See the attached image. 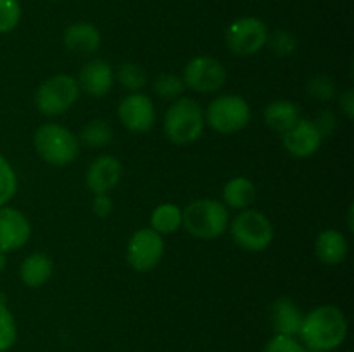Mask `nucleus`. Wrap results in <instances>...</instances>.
Listing matches in <instances>:
<instances>
[{
  "mask_svg": "<svg viewBox=\"0 0 354 352\" xmlns=\"http://www.w3.org/2000/svg\"><path fill=\"white\" fill-rule=\"evenodd\" d=\"M299 335L310 351H335L348 337V320L339 307L320 306L303 316Z\"/></svg>",
  "mask_w": 354,
  "mask_h": 352,
  "instance_id": "1",
  "label": "nucleus"
},
{
  "mask_svg": "<svg viewBox=\"0 0 354 352\" xmlns=\"http://www.w3.org/2000/svg\"><path fill=\"white\" fill-rule=\"evenodd\" d=\"M182 224L192 237L213 240L228 228V209L213 199H199L182 211Z\"/></svg>",
  "mask_w": 354,
  "mask_h": 352,
  "instance_id": "2",
  "label": "nucleus"
},
{
  "mask_svg": "<svg viewBox=\"0 0 354 352\" xmlns=\"http://www.w3.org/2000/svg\"><path fill=\"white\" fill-rule=\"evenodd\" d=\"M203 107L189 97L176 99L165 116V133L168 140L176 145L192 144L203 135Z\"/></svg>",
  "mask_w": 354,
  "mask_h": 352,
  "instance_id": "3",
  "label": "nucleus"
},
{
  "mask_svg": "<svg viewBox=\"0 0 354 352\" xmlns=\"http://www.w3.org/2000/svg\"><path fill=\"white\" fill-rule=\"evenodd\" d=\"M35 148L45 162L52 166H68L78 157L80 145L68 128L57 123L41 124L33 137Z\"/></svg>",
  "mask_w": 354,
  "mask_h": 352,
  "instance_id": "4",
  "label": "nucleus"
},
{
  "mask_svg": "<svg viewBox=\"0 0 354 352\" xmlns=\"http://www.w3.org/2000/svg\"><path fill=\"white\" fill-rule=\"evenodd\" d=\"M80 86L73 76L55 75L45 79L35 93L37 109L45 116H61L78 100Z\"/></svg>",
  "mask_w": 354,
  "mask_h": 352,
  "instance_id": "5",
  "label": "nucleus"
},
{
  "mask_svg": "<svg viewBox=\"0 0 354 352\" xmlns=\"http://www.w3.org/2000/svg\"><path fill=\"white\" fill-rule=\"evenodd\" d=\"M204 121L218 133H237L251 121V107L239 95L216 97L207 107Z\"/></svg>",
  "mask_w": 354,
  "mask_h": 352,
  "instance_id": "6",
  "label": "nucleus"
},
{
  "mask_svg": "<svg viewBox=\"0 0 354 352\" xmlns=\"http://www.w3.org/2000/svg\"><path fill=\"white\" fill-rule=\"evenodd\" d=\"M232 237L239 247L259 252L272 244L273 226L259 211H244L232 223Z\"/></svg>",
  "mask_w": 354,
  "mask_h": 352,
  "instance_id": "7",
  "label": "nucleus"
},
{
  "mask_svg": "<svg viewBox=\"0 0 354 352\" xmlns=\"http://www.w3.org/2000/svg\"><path fill=\"white\" fill-rule=\"evenodd\" d=\"M268 28L258 17H241L234 21L227 30L228 48L235 55L249 57L261 50L268 41Z\"/></svg>",
  "mask_w": 354,
  "mask_h": 352,
  "instance_id": "8",
  "label": "nucleus"
},
{
  "mask_svg": "<svg viewBox=\"0 0 354 352\" xmlns=\"http://www.w3.org/2000/svg\"><path fill=\"white\" fill-rule=\"evenodd\" d=\"M162 254H165L162 235L156 233L152 228H142L135 231L128 242L127 259L135 271L145 273L154 269L161 261Z\"/></svg>",
  "mask_w": 354,
  "mask_h": 352,
  "instance_id": "9",
  "label": "nucleus"
},
{
  "mask_svg": "<svg viewBox=\"0 0 354 352\" xmlns=\"http://www.w3.org/2000/svg\"><path fill=\"white\" fill-rule=\"evenodd\" d=\"M227 81V69L218 59L201 55L194 57L183 71L185 86L199 93L218 92Z\"/></svg>",
  "mask_w": 354,
  "mask_h": 352,
  "instance_id": "10",
  "label": "nucleus"
},
{
  "mask_svg": "<svg viewBox=\"0 0 354 352\" xmlns=\"http://www.w3.org/2000/svg\"><path fill=\"white\" fill-rule=\"evenodd\" d=\"M118 116L123 126L133 133L149 131L156 123V109L152 100L144 93H130L121 100Z\"/></svg>",
  "mask_w": 354,
  "mask_h": 352,
  "instance_id": "11",
  "label": "nucleus"
},
{
  "mask_svg": "<svg viewBox=\"0 0 354 352\" xmlns=\"http://www.w3.org/2000/svg\"><path fill=\"white\" fill-rule=\"evenodd\" d=\"M30 221L21 211L0 207V251H17L30 240Z\"/></svg>",
  "mask_w": 354,
  "mask_h": 352,
  "instance_id": "12",
  "label": "nucleus"
},
{
  "mask_svg": "<svg viewBox=\"0 0 354 352\" xmlns=\"http://www.w3.org/2000/svg\"><path fill=\"white\" fill-rule=\"evenodd\" d=\"M322 140L324 138L320 137L318 130L315 128L313 121L308 119H299L290 130L282 133L283 147L287 148V152L292 154L294 157L301 159L313 155L320 148Z\"/></svg>",
  "mask_w": 354,
  "mask_h": 352,
  "instance_id": "13",
  "label": "nucleus"
},
{
  "mask_svg": "<svg viewBox=\"0 0 354 352\" xmlns=\"http://www.w3.org/2000/svg\"><path fill=\"white\" fill-rule=\"evenodd\" d=\"M123 168L114 155H100L86 171V186L92 193H109L120 183Z\"/></svg>",
  "mask_w": 354,
  "mask_h": 352,
  "instance_id": "14",
  "label": "nucleus"
},
{
  "mask_svg": "<svg viewBox=\"0 0 354 352\" xmlns=\"http://www.w3.org/2000/svg\"><path fill=\"white\" fill-rule=\"evenodd\" d=\"M76 81H78L80 90L88 93L90 97L99 99V97L107 95L113 88V69L102 59H92V61L83 66L82 72H80V79H76Z\"/></svg>",
  "mask_w": 354,
  "mask_h": 352,
  "instance_id": "15",
  "label": "nucleus"
},
{
  "mask_svg": "<svg viewBox=\"0 0 354 352\" xmlns=\"http://www.w3.org/2000/svg\"><path fill=\"white\" fill-rule=\"evenodd\" d=\"M62 41L69 52L86 57L95 54L100 48V33L93 24L75 23L66 28Z\"/></svg>",
  "mask_w": 354,
  "mask_h": 352,
  "instance_id": "16",
  "label": "nucleus"
},
{
  "mask_svg": "<svg viewBox=\"0 0 354 352\" xmlns=\"http://www.w3.org/2000/svg\"><path fill=\"white\" fill-rule=\"evenodd\" d=\"M303 314L290 299H279L272 306V324L277 335H299Z\"/></svg>",
  "mask_w": 354,
  "mask_h": 352,
  "instance_id": "17",
  "label": "nucleus"
},
{
  "mask_svg": "<svg viewBox=\"0 0 354 352\" xmlns=\"http://www.w3.org/2000/svg\"><path fill=\"white\" fill-rule=\"evenodd\" d=\"M348 240L337 230H324L315 242L318 259L325 264H341L348 255Z\"/></svg>",
  "mask_w": 354,
  "mask_h": 352,
  "instance_id": "18",
  "label": "nucleus"
},
{
  "mask_svg": "<svg viewBox=\"0 0 354 352\" xmlns=\"http://www.w3.org/2000/svg\"><path fill=\"white\" fill-rule=\"evenodd\" d=\"M19 276L24 285L31 289L45 285L52 276V259L44 252H33L21 264Z\"/></svg>",
  "mask_w": 354,
  "mask_h": 352,
  "instance_id": "19",
  "label": "nucleus"
},
{
  "mask_svg": "<svg viewBox=\"0 0 354 352\" xmlns=\"http://www.w3.org/2000/svg\"><path fill=\"white\" fill-rule=\"evenodd\" d=\"M301 110L297 104L290 100H275L265 109V121L272 130L286 133L301 119Z\"/></svg>",
  "mask_w": 354,
  "mask_h": 352,
  "instance_id": "20",
  "label": "nucleus"
},
{
  "mask_svg": "<svg viewBox=\"0 0 354 352\" xmlns=\"http://www.w3.org/2000/svg\"><path fill=\"white\" fill-rule=\"evenodd\" d=\"M225 204L232 209H245L256 200V186L244 176L232 178L223 188Z\"/></svg>",
  "mask_w": 354,
  "mask_h": 352,
  "instance_id": "21",
  "label": "nucleus"
},
{
  "mask_svg": "<svg viewBox=\"0 0 354 352\" xmlns=\"http://www.w3.org/2000/svg\"><path fill=\"white\" fill-rule=\"evenodd\" d=\"M151 226L156 233H175L182 226V209L175 204H161L152 211Z\"/></svg>",
  "mask_w": 354,
  "mask_h": 352,
  "instance_id": "22",
  "label": "nucleus"
},
{
  "mask_svg": "<svg viewBox=\"0 0 354 352\" xmlns=\"http://www.w3.org/2000/svg\"><path fill=\"white\" fill-rule=\"evenodd\" d=\"M113 140V128L107 121L93 119L82 130V141L86 147H106Z\"/></svg>",
  "mask_w": 354,
  "mask_h": 352,
  "instance_id": "23",
  "label": "nucleus"
},
{
  "mask_svg": "<svg viewBox=\"0 0 354 352\" xmlns=\"http://www.w3.org/2000/svg\"><path fill=\"white\" fill-rule=\"evenodd\" d=\"M17 328L14 321L12 313L0 299V352H7L14 344H16Z\"/></svg>",
  "mask_w": 354,
  "mask_h": 352,
  "instance_id": "24",
  "label": "nucleus"
},
{
  "mask_svg": "<svg viewBox=\"0 0 354 352\" xmlns=\"http://www.w3.org/2000/svg\"><path fill=\"white\" fill-rule=\"evenodd\" d=\"M118 78H120L121 85L124 88L133 93L144 88L145 83H147V75H145L144 68L138 64H133V62H124L120 68V71H118Z\"/></svg>",
  "mask_w": 354,
  "mask_h": 352,
  "instance_id": "25",
  "label": "nucleus"
},
{
  "mask_svg": "<svg viewBox=\"0 0 354 352\" xmlns=\"http://www.w3.org/2000/svg\"><path fill=\"white\" fill-rule=\"evenodd\" d=\"M154 92L158 93L161 99L176 100L182 97L183 92H185V83H183V78H180V76L166 72V75H161L156 78Z\"/></svg>",
  "mask_w": 354,
  "mask_h": 352,
  "instance_id": "26",
  "label": "nucleus"
},
{
  "mask_svg": "<svg viewBox=\"0 0 354 352\" xmlns=\"http://www.w3.org/2000/svg\"><path fill=\"white\" fill-rule=\"evenodd\" d=\"M17 190V178L12 166L3 155H0V207L6 206Z\"/></svg>",
  "mask_w": 354,
  "mask_h": 352,
  "instance_id": "27",
  "label": "nucleus"
},
{
  "mask_svg": "<svg viewBox=\"0 0 354 352\" xmlns=\"http://www.w3.org/2000/svg\"><path fill=\"white\" fill-rule=\"evenodd\" d=\"M308 93L313 99L327 102V100L334 99L335 93H337V88H335V83L330 76L317 75L308 81Z\"/></svg>",
  "mask_w": 354,
  "mask_h": 352,
  "instance_id": "28",
  "label": "nucleus"
},
{
  "mask_svg": "<svg viewBox=\"0 0 354 352\" xmlns=\"http://www.w3.org/2000/svg\"><path fill=\"white\" fill-rule=\"evenodd\" d=\"M21 21L19 0H0V33H9Z\"/></svg>",
  "mask_w": 354,
  "mask_h": 352,
  "instance_id": "29",
  "label": "nucleus"
},
{
  "mask_svg": "<svg viewBox=\"0 0 354 352\" xmlns=\"http://www.w3.org/2000/svg\"><path fill=\"white\" fill-rule=\"evenodd\" d=\"M266 43H270V48H272L279 57H287V55L294 54V50L297 48L296 37L286 30L275 31L272 37H268V41H266Z\"/></svg>",
  "mask_w": 354,
  "mask_h": 352,
  "instance_id": "30",
  "label": "nucleus"
},
{
  "mask_svg": "<svg viewBox=\"0 0 354 352\" xmlns=\"http://www.w3.org/2000/svg\"><path fill=\"white\" fill-rule=\"evenodd\" d=\"M263 352H306V349L296 337L275 333V337L266 342Z\"/></svg>",
  "mask_w": 354,
  "mask_h": 352,
  "instance_id": "31",
  "label": "nucleus"
},
{
  "mask_svg": "<svg viewBox=\"0 0 354 352\" xmlns=\"http://www.w3.org/2000/svg\"><path fill=\"white\" fill-rule=\"evenodd\" d=\"M313 124L322 138L330 137V135H334V131L337 130V117H335V114L332 113V110L325 109L318 114L317 119L313 121Z\"/></svg>",
  "mask_w": 354,
  "mask_h": 352,
  "instance_id": "32",
  "label": "nucleus"
},
{
  "mask_svg": "<svg viewBox=\"0 0 354 352\" xmlns=\"http://www.w3.org/2000/svg\"><path fill=\"white\" fill-rule=\"evenodd\" d=\"M92 209L99 217H107L111 214V211H113V200H111V197L107 193H97L93 197Z\"/></svg>",
  "mask_w": 354,
  "mask_h": 352,
  "instance_id": "33",
  "label": "nucleus"
},
{
  "mask_svg": "<svg viewBox=\"0 0 354 352\" xmlns=\"http://www.w3.org/2000/svg\"><path fill=\"white\" fill-rule=\"evenodd\" d=\"M339 104H341L342 113L348 116V119H353V117H354V92L351 88L346 90V92L342 93Z\"/></svg>",
  "mask_w": 354,
  "mask_h": 352,
  "instance_id": "34",
  "label": "nucleus"
},
{
  "mask_svg": "<svg viewBox=\"0 0 354 352\" xmlns=\"http://www.w3.org/2000/svg\"><path fill=\"white\" fill-rule=\"evenodd\" d=\"M6 252H2L0 251V271H2L3 268H6Z\"/></svg>",
  "mask_w": 354,
  "mask_h": 352,
  "instance_id": "35",
  "label": "nucleus"
},
{
  "mask_svg": "<svg viewBox=\"0 0 354 352\" xmlns=\"http://www.w3.org/2000/svg\"><path fill=\"white\" fill-rule=\"evenodd\" d=\"M348 226H349V230H353V207L349 209V213H348Z\"/></svg>",
  "mask_w": 354,
  "mask_h": 352,
  "instance_id": "36",
  "label": "nucleus"
},
{
  "mask_svg": "<svg viewBox=\"0 0 354 352\" xmlns=\"http://www.w3.org/2000/svg\"><path fill=\"white\" fill-rule=\"evenodd\" d=\"M306 352H318V351H306Z\"/></svg>",
  "mask_w": 354,
  "mask_h": 352,
  "instance_id": "37",
  "label": "nucleus"
},
{
  "mask_svg": "<svg viewBox=\"0 0 354 352\" xmlns=\"http://www.w3.org/2000/svg\"><path fill=\"white\" fill-rule=\"evenodd\" d=\"M52 2H57V0H52Z\"/></svg>",
  "mask_w": 354,
  "mask_h": 352,
  "instance_id": "38",
  "label": "nucleus"
}]
</instances>
